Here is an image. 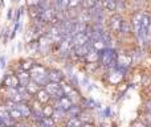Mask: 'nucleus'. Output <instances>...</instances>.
Masks as SVG:
<instances>
[{"mask_svg":"<svg viewBox=\"0 0 151 127\" xmlns=\"http://www.w3.org/2000/svg\"><path fill=\"white\" fill-rule=\"evenodd\" d=\"M15 109H17L19 111H20V114L23 115V119H28V118H32V109L31 106H29L28 103H25V102H21V103H16V107Z\"/></svg>","mask_w":151,"mask_h":127,"instance_id":"f8f14e48","label":"nucleus"},{"mask_svg":"<svg viewBox=\"0 0 151 127\" xmlns=\"http://www.w3.org/2000/svg\"><path fill=\"white\" fill-rule=\"evenodd\" d=\"M0 119L3 121V123L9 127H13V125H15V121L11 118L9 115V111L7 110V107L4 106V105H0Z\"/></svg>","mask_w":151,"mask_h":127,"instance_id":"6e6552de","label":"nucleus"},{"mask_svg":"<svg viewBox=\"0 0 151 127\" xmlns=\"http://www.w3.org/2000/svg\"><path fill=\"white\" fill-rule=\"evenodd\" d=\"M39 42V52H41L42 55L48 53L50 50V47H52V40L48 36H42L40 40H37Z\"/></svg>","mask_w":151,"mask_h":127,"instance_id":"9d476101","label":"nucleus"},{"mask_svg":"<svg viewBox=\"0 0 151 127\" xmlns=\"http://www.w3.org/2000/svg\"><path fill=\"white\" fill-rule=\"evenodd\" d=\"M4 67H5V57L0 56V69H4Z\"/></svg>","mask_w":151,"mask_h":127,"instance_id":"c9c22d12","label":"nucleus"},{"mask_svg":"<svg viewBox=\"0 0 151 127\" xmlns=\"http://www.w3.org/2000/svg\"><path fill=\"white\" fill-rule=\"evenodd\" d=\"M85 60L88 61V64H90V62H98V50H97L96 48H93V49H91L90 52H89L88 55L85 56Z\"/></svg>","mask_w":151,"mask_h":127,"instance_id":"412c9836","label":"nucleus"},{"mask_svg":"<svg viewBox=\"0 0 151 127\" xmlns=\"http://www.w3.org/2000/svg\"><path fill=\"white\" fill-rule=\"evenodd\" d=\"M98 64L107 67L109 70L117 69V52L113 48L105 47L98 50Z\"/></svg>","mask_w":151,"mask_h":127,"instance_id":"f257e3e1","label":"nucleus"},{"mask_svg":"<svg viewBox=\"0 0 151 127\" xmlns=\"http://www.w3.org/2000/svg\"><path fill=\"white\" fill-rule=\"evenodd\" d=\"M9 111V115H11V118H12L15 122H19V121H23V115L20 114V111H19L17 109H11V110H8Z\"/></svg>","mask_w":151,"mask_h":127,"instance_id":"393cba45","label":"nucleus"},{"mask_svg":"<svg viewBox=\"0 0 151 127\" xmlns=\"http://www.w3.org/2000/svg\"><path fill=\"white\" fill-rule=\"evenodd\" d=\"M147 40H151V21L149 24V29H147Z\"/></svg>","mask_w":151,"mask_h":127,"instance_id":"e433bc0d","label":"nucleus"},{"mask_svg":"<svg viewBox=\"0 0 151 127\" xmlns=\"http://www.w3.org/2000/svg\"><path fill=\"white\" fill-rule=\"evenodd\" d=\"M81 82H82V86H88L89 85V80H88V78H82V81H81Z\"/></svg>","mask_w":151,"mask_h":127,"instance_id":"4c0bfd02","label":"nucleus"},{"mask_svg":"<svg viewBox=\"0 0 151 127\" xmlns=\"http://www.w3.org/2000/svg\"><path fill=\"white\" fill-rule=\"evenodd\" d=\"M36 99H37V102H39L40 105H47L48 102L50 101V95L47 93L45 89H40V90L37 91V94H36Z\"/></svg>","mask_w":151,"mask_h":127,"instance_id":"f3484780","label":"nucleus"},{"mask_svg":"<svg viewBox=\"0 0 151 127\" xmlns=\"http://www.w3.org/2000/svg\"><path fill=\"white\" fill-rule=\"evenodd\" d=\"M98 3V0H81V5H82L85 9H90L94 5Z\"/></svg>","mask_w":151,"mask_h":127,"instance_id":"bb28decb","label":"nucleus"},{"mask_svg":"<svg viewBox=\"0 0 151 127\" xmlns=\"http://www.w3.org/2000/svg\"><path fill=\"white\" fill-rule=\"evenodd\" d=\"M76 21L77 23H82V24H88V21H90V13L88 11H82V12L77 13Z\"/></svg>","mask_w":151,"mask_h":127,"instance_id":"aec40b11","label":"nucleus"},{"mask_svg":"<svg viewBox=\"0 0 151 127\" xmlns=\"http://www.w3.org/2000/svg\"><path fill=\"white\" fill-rule=\"evenodd\" d=\"M104 117L105 118H110V117H111V110H110V107H106V109H105Z\"/></svg>","mask_w":151,"mask_h":127,"instance_id":"f704fd0d","label":"nucleus"},{"mask_svg":"<svg viewBox=\"0 0 151 127\" xmlns=\"http://www.w3.org/2000/svg\"><path fill=\"white\" fill-rule=\"evenodd\" d=\"M0 4H1L3 7H4V0H0Z\"/></svg>","mask_w":151,"mask_h":127,"instance_id":"79ce46f5","label":"nucleus"},{"mask_svg":"<svg viewBox=\"0 0 151 127\" xmlns=\"http://www.w3.org/2000/svg\"><path fill=\"white\" fill-rule=\"evenodd\" d=\"M82 113V109H81V106L80 105H77V103H73L70 106V109L66 111V115H68V118H77L78 115Z\"/></svg>","mask_w":151,"mask_h":127,"instance_id":"a211bd4d","label":"nucleus"},{"mask_svg":"<svg viewBox=\"0 0 151 127\" xmlns=\"http://www.w3.org/2000/svg\"><path fill=\"white\" fill-rule=\"evenodd\" d=\"M52 118L55 119V122L57 123V122H60V121H66V119H68V115H66V111H64V110L55 109Z\"/></svg>","mask_w":151,"mask_h":127,"instance_id":"6ab92c4d","label":"nucleus"},{"mask_svg":"<svg viewBox=\"0 0 151 127\" xmlns=\"http://www.w3.org/2000/svg\"><path fill=\"white\" fill-rule=\"evenodd\" d=\"M12 11H13V9H8V19L12 17Z\"/></svg>","mask_w":151,"mask_h":127,"instance_id":"ea45409f","label":"nucleus"},{"mask_svg":"<svg viewBox=\"0 0 151 127\" xmlns=\"http://www.w3.org/2000/svg\"><path fill=\"white\" fill-rule=\"evenodd\" d=\"M0 127H9V126H7V125H1Z\"/></svg>","mask_w":151,"mask_h":127,"instance_id":"37998d69","label":"nucleus"},{"mask_svg":"<svg viewBox=\"0 0 151 127\" xmlns=\"http://www.w3.org/2000/svg\"><path fill=\"white\" fill-rule=\"evenodd\" d=\"M1 85H4L5 88H13L16 89L19 85V80L17 77H16V74H12V73H8V74H5V77L3 78V83Z\"/></svg>","mask_w":151,"mask_h":127,"instance_id":"1a4fd4ad","label":"nucleus"},{"mask_svg":"<svg viewBox=\"0 0 151 127\" xmlns=\"http://www.w3.org/2000/svg\"><path fill=\"white\" fill-rule=\"evenodd\" d=\"M109 27H110V29H111L113 32L119 33L121 27H122V17H121L119 15L111 16V19H110V21H109Z\"/></svg>","mask_w":151,"mask_h":127,"instance_id":"ddd939ff","label":"nucleus"},{"mask_svg":"<svg viewBox=\"0 0 151 127\" xmlns=\"http://www.w3.org/2000/svg\"><path fill=\"white\" fill-rule=\"evenodd\" d=\"M141 16H142L141 12H137L135 15H134V17H133L134 33H137V32H138V29H139V27H141Z\"/></svg>","mask_w":151,"mask_h":127,"instance_id":"5701e85b","label":"nucleus"},{"mask_svg":"<svg viewBox=\"0 0 151 127\" xmlns=\"http://www.w3.org/2000/svg\"><path fill=\"white\" fill-rule=\"evenodd\" d=\"M72 105H73V102H72L66 95H64L58 99H55V105H53V107H55V109L64 110V111H68V110L70 109Z\"/></svg>","mask_w":151,"mask_h":127,"instance_id":"423d86ee","label":"nucleus"},{"mask_svg":"<svg viewBox=\"0 0 151 127\" xmlns=\"http://www.w3.org/2000/svg\"><path fill=\"white\" fill-rule=\"evenodd\" d=\"M130 127H147V126L145 125L143 122H141V121H134V122L130 125Z\"/></svg>","mask_w":151,"mask_h":127,"instance_id":"2f4dec72","label":"nucleus"},{"mask_svg":"<svg viewBox=\"0 0 151 127\" xmlns=\"http://www.w3.org/2000/svg\"><path fill=\"white\" fill-rule=\"evenodd\" d=\"M88 41H90V40L88 39V36H86L85 33H78L72 37L70 45H72V48H77V47H81V45L86 44Z\"/></svg>","mask_w":151,"mask_h":127,"instance_id":"4468645a","label":"nucleus"},{"mask_svg":"<svg viewBox=\"0 0 151 127\" xmlns=\"http://www.w3.org/2000/svg\"><path fill=\"white\" fill-rule=\"evenodd\" d=\"M13 127H31L28 125V123L23 122V121H19V122H15V125H13Z\"/></svg>","mask_w":151,"mask_h":127,"instance_id":"473e14b6","label":"nucleus"},{"mask_svg":"<svg viewBox=\"0 0 151 127\" xmlns=\"http://www.w3.org/2000/svg\"><path fill=\"white\" fill-rule=\"evenodd\" d=\"M31 127H41V126H40L39 123H36V122H35V125H33V126H31Z\"/></svg>","mask_w":151,"mask_h":127,"instance_id":"a19ab883","label":"nucleus"},{"mask_svg":"<svg viewBox=\"0 0 151 127\" xmlns=\"http://www.w3.org/2000/svg\"><path fill=\"white\" fill-rule=\"evenodd\" d=\"M29 74H31V80L33 82H36L40 88H45L49 82V78H48V69L45 66L40 64H36L32 66V69L29 70Z\"/></svg>","mask_w":151,"mask_h":127,"instance_id":"f03ea898","label":"nucleus"},{"mask_svg":"<svg viewBox=\"0 0 151 127\" xmlns=\"http://www.w3.org/2000/svg\"><path fill=\"white\" fill-rule=\"evenodd\" d=\"M48 78H49V82L61 83L65 78V75L57 69H48Z\"/></svg>","mask_w":151,"mask_h":127,"instance_id":"9b49d317","label":"nucleus"},{"mask_svg":"<svg viewBox=\"0 0 151 127\" xmlns=\"http://www.w3.org/2000/svg\"><path fill=\"white\" fill-rule=\"evenodd\" d=\"M143 123L146 125L147 127H151V114H145V117H143Z\"/></svg>","mask_w":151,"mask_h":127,"instance_id":"7c9ffc66","label":"nucleus"},{"mask_svg":"<svg viewBox=\"0 0 151 127\" xmlns=\"http://www.w3.org/2000/svg\"><path fill=\"white\" fill-rule=\"evenodd\" d=\"M83 103H85V107H90V109H94V107H99V103L94 101L93 98H86V99H83Z\"/></svg>","mask_w":151,"mask_h":127,"instance_id":"cd10ccee","label":"nucleus"},{"mask_svg":"<svg viewBox=\"0 0 151 127\" xmlns=\"http://www.w3.org/2000/svg\"><path fill=\"white\" fill-rule=\"evenodd\" d=\"M130 29H131V25L127 23V21H122V27H121V32L122 33H129L130 32Z\"/></svg>","mask_w":151,"mask_h":127,"instance_id":"c756f323","label":"nucleus"},{"mask_svg":"<svg viewBox=\"0 0 151 127\" xmlns=\"http://www.w3.org/2000/svg\"><path fill=\"white\" fill-rule=\"evenodd\" d=\"M25 89H27V91H28L29 95H35V94H37V91L40 90V86L37 85L36 82H33V81L31 80L28 82V85L25 86Z\"/></svg>","mask_w":151,"mask_h":127,"instance_id":"4be33fe9","label":"nucleus"},{"mask_svg":"<svg viewBox=\"0 0 151 127\" xmlns=\"http://www.w3.org/2000/svg\"><path fill=\"white\" fill-rule=\"evenodd\" d=\"M123 78V74L117 69H111L109 70V82L113 85H118L121 82V80Z\"/></svg>","mask_w":151,"mask_h":127,"instance_id":"dca6fc26","label":"nucleus"},{"mask_svg":"<svg viewBox=\"0 0 151 127\" xmlns=\"http://www.w3.org/2000/svg\"><path fill=\"white\" fill-rule=\"evenodd\" d=\"M93 42L91 41H88L86 44L81 45V47H77V48H73V52L76 53L77 57H85L91 49H93Z\"/></svg>","mask_w":151,"mask_h":127,"instance_id":"0eeeda50","label":"nucleus"},{"mask_svg":"<svg viewBox=\"0 0 151 127\" xmlns=\"http://www.w3.org/2000/svg\"><path fill=\"white\" fill-rule=\"evenodd\" d=\"M44 89L47 90V93L50 95V98L58 99V98H61V97L65 95V94H64V90H63V88H61L60 83H56V82H48V85L45 86Z\"/></svg>","mask_w":151,"mask_h":127,"instance_id":"20e7f679","label":"nucleus"},{"mask_svg":"<svg viewBox=\"0 0 151 127\" xmlns=\"http://www.w3.org/2000/svg\"><path fill=\"white\" fill-rule=\"evenodd\" d=\"M80 4H81V0H69V7H68V9H69V11H74Z\"/></svg>","mask_w":151,"mask_h":127,"instance_id":"c85d7f7f","label":"nucleus"},{"mask_svg":"<svg viewBox=\"0 0 151 127\" xmlns=\"http://www.w3.org/2000/svg\"><path fill=\"white\" fill-rule=\"evenodd\" d=\"M12 1H19V0H12Z\"/></svg>","mask_w":151,"mask_h":127,"instance_id":"c03bdc74","label":"nucleus"},{"mask_svg":"<svg viewBox=\"0 0 151 127\" xmlns=\"http://www.w3.org/2000/svg\"><path fill=\"white\" fill-rule=\"evenodd\" d=\"M82 123L78 118H68L65 122V127H80Z\"/></svg>","mask_w":151,"mask_h":127,"instance_id":"b1692460","label":"nucleus"},{"mask_svg":"<svg viewBox=\"0 0 151 127\" xmlns=\"http://www.w3.org/2000/svg\"><path fill=\"white\" fill-rule=\"evenodd\" d=\"M145 109H146L147 114H151V101H147L146 103H145Z\"/></svg>","mask_w":151,"mask_h":127,"instance_id":"72a5a7b5","label":"nucleus"},{"mask_svg":"<svg viewBox=\"0 0 151 127\" xmlns=\"http://www.w3.org/2000/svg\"><path fill=\"white\" fill-rule=\"evenodd\" d=\"M53 111H55V107H53V105H48L47 103L44 107H42V115H44V117H52Z\"/></svg>","mask_w":151,"mask_h":127,"instance_id":"a878e982","label":"nucleus"},{"mask_svg":"<svg viewBox=\"0 0 151 127\" xmlns=\"http://www.w3.org/2000/svg\"><path fill=\"white\" fill-rule=\"evenodd\" d=\"M16 77H17L19 85H20V86H27V85H28V82L31 81V74H29L27 70H23V69H19L17 70Z\"/></svg>","mask_w":151,"mask_h":127,"instance_id":"2eb2a0df","label":"nucleus"},{"mask_svg":"<svg viewBox=\"0 0 151 127\" xmlns=\"http://www.w3.org/2000/svg\"><path fill=\"white\" fill-rule=\"evenodd\" d=\"M80 127H94V126L91 125V123H82Z\"/></svg>","mask_w":151,"mask_h":127,"instance_id":"58836bf2","label":"nucleus"},{"mask_svg":"<svg viewBox=\"0 0 151 127\" xmlns=\"http://www.w3.org/2000/svg\"><path fill=\"white\" fill-rule=\"evenodd\" d=\"M151 21V16L149 13H142L141 16V27H139L138 32L135 33L138 42L141 45H145L147 42V29H149V24Z\"/></svg>","mask_w":151,"mask_h":127,"instance_id":"7ed1b4c3","label":"nucleus"},{"mask_svg":"<svg viewBox=\"0 0 151 127\" xmlns=\"http://www.w3.org/2000/svg\"><path fill=\"white\" fill-rule=\"evenodd\" d=\"M90 13V20L94 21V24H102L104 23V8L99 3H97L93 8L89 11Z\"/></svg>","mask_w":151,"mask_h":127,"instance_id":"39448f33","label":"nucleus"}]
</instances>
